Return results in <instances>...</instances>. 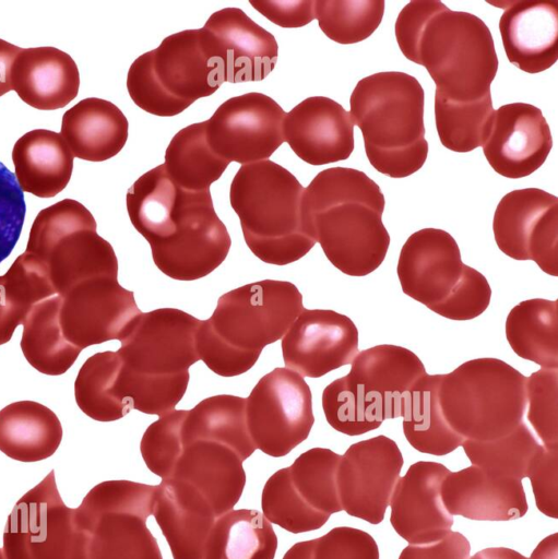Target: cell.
Wrapping results in <instances>:
<instances>
[{"label":"cell","instance_id":"obj_2","mask_svg":"<svg viewBox=\"0 0 558 559\" xmlns=\"http://www.w3.org/2000/svg\"><path fill=\"white\" fill-rule=\"evenodd\" d=\"M384 205L380 187L364 171L346 167L320 171L302 195L308 233L333 266L349 276H366L385 259Z\"/></svg>","mask_w":558,"mask_h":559},{"label":"cell","instance_id":"obj_39","mask_svg":"<svg viewBox=\"0 0 558 559\" xmlns=\"http://www.w3.org/2000/svg\"><path fill=\"white\" fill-rule=\"evenodd\" d=\"M55 295L41 263L25 251L19 255L0 276V345L11 340L36 304Z\"/></svg>","mask_w":558,"mask_h":559},{"label":"cell","instance_id":"obj_11","mask_svg":"<svg viewBox=\"0 0 558 559\" xmlns=\"http://www.w3.org/2000/svg\"><path fill=\"white\" fill-rule=\"evenodd\" d=\"M246 421L256 447L282 457L305 441L314 423L312 394L304 377L277 367L246 399Z\"/></svg>","mask_w":558,"mask_h":559},{"label":"cell","instance_id":"obj_4","mask_svg":"<svg viewBox=\"0 0 558 559\" xmlns=\"http://www.w3.org/2000/svg\"><path fill=\"white\" fill-rule=\"evenodd\" d=\"M305 188L283 166L266 159L242 165L231 180L229 202L246 245L261 261L283 266L316 245L302 215Z\"/></svg>","mask_w":558,"mask_h":559},{"label":"cell","instance_id":"obj_60","mask_svg":"<svg viewBox=\"0 0 558 559\" xmlns=\"http://www.w3.org/2000/svg\"><path fill=\"white\" fill-rule=\"evenodd\" d=\"M468 559H527L522 554L506 547H490L483 549Z\"/></svg>","mask_w":558,"mask_h":559},{"label":"cell","instance_id":"obj_38","mask_svg":"<svg viewBox=\"0 0 558 559\" xmlns=\"http://www.w3.org/2000/svg\"><path fill=\"white\" fill-rule=\"evenodd\" d=\"M164 167L174 182L186 190H210L229 162L217 155L206 138L205 121L179 130L165 151Z\"/></svg>","mask_w":558,"mask_h":559},{"label":"cell","instance_id":"obj_33","mask_svg":"<svg viewBox=\"0 0 558 559\" xmlns=\"http://www.w3.org/2000/svg\"><path fill=\"white\" fill-rule=\"evenodd\" d=\"M506 336L519 357L544 369H557L558 300L534 298L519 302L508 313Z\"/></svg>","mask_w":558,"mask_h":559},{"label":"cell","instance_id":"obj_7","mask_svg":"<svg viewBox=\"0 0 558 559\" xmlns=\"http://www.w3.org/2000/svg\"><path fill=\"white\" fill-rule=\"evenodd\" d=\"M156 486L120 479L94 486L75 509L88 559H163L146 526Z\"/></svg>","mask_w":558,"mask_h":559},{"label":"cell","instance_id":"obj_48","mask_svg":"<svg viewBox=\"0 0 558 559\" xmlns=\"http://www.w3.org/2000/svg\"><path fill=\"white\" fill-rule=\"evenodd\" d=\"M187 409H174L153 421L144 431L140 451L147 468L168 478L183 452L182 425Z\"/></svg>","mask_w":558,"mask_h":559},{"label":"cell","instance_id":"obj_32","mask_svg":"<svg viewBox=\"0 0 558 559\" xmlns=\"http://www.w3.org/2000/svg\"><path fill=\"white\" fill-rule=\"evenodd\" d=\"M58 416L35 401L13 402L0 411V451L32 463L50 457L62 440Z\"/></svg>","mask_w":558,"mask_h":559},{"label":"cell","instance_id":"obj_8","mask_svg":"<svg viewBox=\"0 0 558 559\" xmlns=\"http://www.w3.org/2000/svg\"><path fill=\"white\" fill-rule=\"evenodd\" d=\"M304 309L302 295L293 283L262 280L222 295L206 321L228 346L259 359Z\"/></svg>","mask_w":558,"mask_h":559},{"label":"cell","instance_id":"obj_5","mask_svg":"<svg viewBox=\"0 0 558 559\" xmlns=\"http://www.w3.org/2000/svg\"><path fill=\"white\" fill-rule=\"evenodd\" d=\"M526 379L498 358L465 361L441 376L438 395L442 415L464 440L506 437L523 423Z\"/></svg>","mask_w":558,"mask_h":559},{"label":"cell","instance_id":"obj_59","mask_svg":"<svg viewBox=\"0 0 558 559\" xmlns=\"http://www.w3.org/2000/svg\"><path fill=\"white\" fill-rule=\"evenodd\" d=\"M527 559H558V534L542 539Z\"/></svg>","mask_w":558,"mask_h":559},{"label":"cell","instance_id":"obj_9","mask_svg":"<svg viewBox=\"0 0 558 559\" xmlns=\"http://www.w3.org/2000/svg\"><path fill=\"white\" fill-rule=\"evenodd\" d=\"M2 552L5 559H88L87 536L62 501L54 469L14 504Z\"/></svg>","mask_w":558,"mask_h":559},{"label":"cell","instance_id":"obj_1","mask_svg":"<svg viewBox=\"0 0 558 559\" xmlns=\"http://www.w3.org/2000/svg\"><path fill=\"white\" fill-rule=\"evenodd\" d=\"M394 33L405 58L426 68L436 94L455 102L491 94L498 57L478 16L452 11L439 0H414L400 11Z\"/></svg>","mask_w":558,"mask_h":559},{"label":"cell","instance_id":"obj_13","mask_svg":"<svg viewBox=\"0 0 558 559\" xmlns=\"http://www.w3.org/2000/svg\"><path fill=\"white\" fill-rule=\"evenodd\" d=\"M498 248L508 257L534 261L551 276L558 275V199L538 188L508 192L492 219Z\"/></svg>","mask_w":558,"mask_h":559},{"label":"cell","instance_id":"obj_20","mask_svg":"<svg viewBox=\"0 0 558 559\" xmlns=\"http://www.w3.org/2000/svg\"><path fill=\"white\" fill-rule=\"evenodd\" d=\"M451 471L443 464L419 461L400 477L393 490L390 523L409 545L438 542L453 525L441 499V485Z\"/></svg>","mask_w":558,"mask_h":559},{"label":"cell","instance_id":"obj_16","mask_svg":"<svg viewBox=\"0 0 558 559\" xmlns=\"http://www.w3.org/2000/svg\"><path fill=\"white\" fill-rule=\"evenodd\" d=\"M60 297L62 333L81 350L111 340L121 341L141 313L133 292L122 287L118 276L83 281Z\"/></svg>","mask_w":558,"mask_h":559},{"label":"cell","instance_id":"obj_15","mask_svg":"<svg viewBox=\"0 0 558 559\" xmlns=\"http://www.w3.org/2000/svg\"><path fill=\"white\" fill-rule=\"evenodd\" d=\"M403 463L396 442L383 435L352 444L341 455L336 474L342 510L370 524L381 523Z\"/></svg>","mask_w":558,"mask_h":559},{"label":"cell","instance_id":"obj_62","mask_svg":"<svg viewBox=\"0 0 558 559\" xmlns=\"http://www.w3.org/2000/svg\"><path fill=\"white\" fill-rule=\"evenodd\" d=\"M0 559H5L1 548H0Z\"/></svg>","mask_w":558,"mask_h":559},{"label":"cell","instance_id":"obj_37","mask_svg":"<svg viewBox=\"0 0 558 559\" xmlns=\"http://www.w3.org/2000/svg\"><path fill=\"white\" fill-rule=\"evenodd\" d=\"M60 301L59 295L39 301L23 322L22 353L33 368L48 376L67 372L82 352L69 343L62 333Z\"/></svg>","mask_w":558,"mask_h":559},{"label":"cell","instance_id":"obj_19","mask_svg":"<svg viewBox=\"0 0 558 559\" xmlns=\"http://www.w3.org/2000/svg\"><path fill=\"white\" fill-rule=\"evenodd\" d=\"M482 146L497 174L518 179L533 174L545 163L553 147V136L538 107L512 103L494 111Z\"/></svg>","mask_w":558,"mask_h":559},{"label":"cell","instance_id":"obj_17","mask_svg":"<svg viewBox=\"0 0 558 559\" xmlns=\"http://www.w3.org/2000/svg\"><path fill=\"white\" fill-rule=\"evenodd\" d=\"M155 78L173 97L192 105L226 82L215 37L206 28L185 29L150 50Z\"/></svg>","mask_w":558,"mask_h":559},{"label":"cell","instance_id":"obj_57","mask_svg":"<svg viewBox=\"0 0 558 559\" xmlns=\"http://www.w3.org/2000/svg\"><path fill=\"white\" fill-rule=\"evenodd\" d=\"M471 545L459 532H450L438 542L424 545H408L399 559H468Z\"/></svg>","mask_w":558,"mask_h":559},{"label":"cell","instance_id":"obj_35","mask_svg":"<svg viewBox=\"0 0 558 559\" xmlns=\"http://www.w3.org/2000/svg\"><path fill=\"white\" fill-rule=\"evenodd\" d=\"M442 374H426L407 399L401 417L403 432L417 451L446 455L462 445L458 435L444 419L439 404V385Z\"/></svg>","mask_w":558,"mask_h":559},{"label":"cell","instance_id":"obj_43","mask_svg":"<svg viewBox=\"0 0 558 559\" xmlns=\"http://www.w3.org/2000/svg\"><path fill=\"white\" fill-rule=\"evenodd\" d=\"M341 455L327 448L301 453L288 467L293 485L304 500L325 514L342 511L336 474Z\"/></svg>","mask_w":558,"mask_h":559},{"label":"cell","instance_id":"obj_56","mask_svg":"<svg viewBox=\"0 0 558 559\" xmlns=\"http://www.w3.org/2000/svg\"><path fill=\"white\" fill-rule=\"evenodd\" d=\"M249 3L281 27H302L316 19L313 0H250Z\"/></svg>","mask_w":558,"mask_h":559},{"label":"cell","instance_id":"obj_49","mask_svg":"<svg viewBox=\"0 0 558 559\" xmlns=\"http://www.w3.org/2000/svg\"><path fill=\"white\" fill-rule=\"evenodd\" d=\"M527 420L533 426L542 444L558 447V372L544 369L526 379Z\"/></svg>","mask_w":558,"mask_h":559},{"label":"cell","instance_id":"obj_10","mask_svg":"<svg viewBox=\"0 0 558 559\" xmlns=\"http://www.w3.org/2000/svg\"><path fill=\"white\" fill-rule=\"evenodd\" d=\"M174 233L150 245L157 269L177 281H195L217 269L226 259L231 239L218 218L210 190L179 187L173 211Z\"/></svg>","mask_w":558,"mask_h":559},{"label":"cell","instance_id":"obj_26","mask_svg":"<svg viewBox=\"0 0 558 559\" xmlns=\"http://www.w3.org/2000/svg\"><path fill=\"white\" fill-rule=\"evenodd\" d=\"M441 499L451 515L476 521L517 520L529 509L522 480L494 476L474 465L446 476Z\"/></svg>","mask_w":558,"mask_h":559},{"label":"cell","instance_id":"obj_55","mask_svg":"<svg viewBox=\"0 0 558 559\" xmlns=\"http://www.w3.org/2000/svg\"><path fill=\"white\" fill-rule=\"evenodd\" d=\"M537 509L558 518V447H539L527 469Z\"/></svg>","mask_w":558,"mask_h":559},{"label":"cell","instance_id":"obj_21","mask_svg":"<svg viewBox=\"0 0 558 559\" xmlns=\"http://www.w3.org/2000/svg\"><path fill=\"white\" fill-rule=\"evenodd\" d=\"M463 266L460 248L448 231L423 228L403 245L396 273L403 293L430 309L447 298Z\"/></svg>","mask_w":558,"mask_h":559},{"label":"cell","instance_id":"obj_40","mask_svg":"<svg viewBox=\"0 0 558 559\" xmlns=\"http://www.w3.org/2000/svg\"><path fill=\"white\" fill-rule=\"evenodd\" d=\"M121 359L116 352L106 350L88 357L74 381V397L79 408L97 421H115L131 408L117 393Z\"/></svg>","mask_w":558,"mask_h":559},{"label":"cell","instance_id":"obj_45","mask_svg":"<svg viewBox=\"0 0 558 559\" xmlns=\"http://www.w3.org/2000/svg\"><path fill=\"white\" fill-rule=\"evenodd\" d=\"M264 518L294 533H306L322 527L330 515L309 506L292 483L288 467L275 472L265 481L261 495Z\"/></svg>","mask_w":558,"mask_h":559},{"label":"cell","instance_id":"obj_50","mask_svg":"<svg viewBox=\"0 0 558 559\" xmlns=\"http://www.w3.org/2000/svg\"><path fill=\"white\" fill-rule=\"evenodd\" d=\"M127 90L139 108L155 116H176L190 106L169 95L158 83L152 70L150 51L139 56L130 66Z\"/></svg>","mask_w":558,"mask_h":559},{"label":"cell","instance_id":"obj_34","mask_svg":"<svg viewBox=\"0 0 558 559\" xmlns=\"http://www.w3.org/2000/svg\"><path fill=\"white\" fill-rule=\"evenodd\" d=\"M277 536L258 510H230L216 518L203 559H274Z\"/></svg>","mask_w":558,"mask_h":559},{"label":"cell","instance_id":"obj_23","mask_svg":"<svg viewBox=\"0 0 558 559\" xmlns=\"http://www.w3.org/2000/svg\"><path fill=\"white\" fill-rule=\"evenodd\" d=\"M348 374L384 421L401 417L412 391L427 372L411 349L381 344L358 352Z\"/></svg>","mask_w":558,"mask_h":559},{"label":"cell","instance_id":"obj_18","mask_svg":"<svg viewBox=\"0 0 558 559\" xmlns=\"http://www.w3.org/2000/svg\"><path fill=\"white\" fill-rule=\"evenodd\" d=\"M352 319L330 309H304L282 337L285 366L301 377L320 378L352 364L358 354Z\"/></svg>","mask_w":558,"mask_h":559},{"label":"cell","instance_id":"obj_3","mask_svg":"<svg viewBox=\"0 0 558 559\" xmlns=\"http://www.w3.org/2000/svg\"><path fill=\"white\" fill-rule=\"evenodd\" d=\"M424 105L423 86L404 72H378L356 84L349 115L361 130L369 163L379 173L404 178L425 164Z\"/></svg>","mask_w":558,"mask_h":559},{"label":"cell","instance_id":"obj_53","mask_svg":"<svg viewBox=\"0 0 558 559\" xmlns=\"http://www.w3.org/2000/svg\"><path fill=\"white\" fill-rule=\"evenodd\" d=\"M195 347L200 360L214 373L235 377L250 370L257 358L242 354L224 343L206 320H200L195 334Z\"/></svg>","mask_w":558,"mask_h":559},{"label":"cell","instance_id":"obj_28","mask_svg":"<svg viewBox=\"0 0 558 559\" xmlns=\"http://www.w3.org/2000/svg\"><path fill=\"white\" fill-rule=\"evenodd\" d=\"M242 459L229 447L210 440H193L183 445L171 475L197 489L216 516L233 510L239 501L246 473Z\"/></svg>","mask_w":558,"mask_h":559},{"label":"cell","instance_id":"obj_30","mask_svg":"<svg viewBox=\"0 0 558 559\" xmlns=\"http://www.w3.org/2000/svg\"><path fill=\"white\" fill-rule=\"evenodd\" d=\"M60 134L74 157L104 162L123 148L129 122L111 102L88 97L63 114Z\"/></svg>","mask_w":558,"mask_h":559},{"label":"cell","instance_id":"obj_51","mask_svg":"<svg viewBox=\"0 0 558 559\" xmlns=\"http://www.w3.org/2000/svg\"><path fill=\"white\" fill-rule=\"evenodd\" d=\"M490 298L491 288L487 278L479 271L464 264L450 294L430 310L450 320H472L488 308Z\"/></svg>","mask_w":558,"mask_h":559},{"label":"cell","instance_id":"obj_42","mask_svg":"<svg viewBox=\"0 0 558 559\" xmlns=\"http://www.w3.org/2000/svg\"><path fill=\"white\" fill-rule=\"evenodd\" d=\"M541 445L523 421L506 437L492 441L464 440L461 447L472 465L494 476L522 480Z\"/></svg>","mask_w":558,"mask_h":559},{"label":"cell","instance_id":"obj_12","mask_svg":"<svg viewBox=\"0 0 558 559\" xmlns=\"http://www.w3.org/2000/svg\"><path fill=\"white\" fill-rule=\"evenodd\" d=\"M200 320L176 308L141 312L116 352L131 372L162 377L189 372L200 360L195 334Z\"/></svg>","mask_w":558,"mask_h":559},{"label":"cell","instance_id":"obj_36","mask_svg":"<svg viewBox=\"0 0 558 559\" xmlns=\"http://www.w3.org/2000/svg\"><path fill=\"white\" fill-rule=\"evenodd\" d=\"M210 440L233 449L245 461L256 450L247 428L246 399L221 394L206 397L187 412L182 425L183 445Z\"/></svg>","mask_w":558,"mask_h":559},{"label":"cell","instance_id":"obj_24","mask_svg":"<svg viewBox=\"0 0 558 559\" xmlns=\"http://www.w3.org/2000/svg\"><path fill=\"white\" fill-rule=\"evenodd\" d=\"M503 8L499 31L508 60L526 73L549 69L558 58L557 0L491 2Z\"/></svg>","mask_w":558,"mask_h":559},{"label":"cell","instance_id":"obj_6","mask_svg":"<svg viewBox=\"0 0 558 559\" xmlns=\"http://www.w3.org/2000/svg\"><path fill=\"white\" fill-rule=\"evenodd\" d=\"M92 213L79 201L64 199L36 216L25 252L45 267L56 294L99 276H118L112 246L96 231Z\"/></svg>","mask_w":558,"mask_h":559},{"label":"cell","instance_id":"obj_25","mask_svg":"<svg viewBox=\"0 0 558 559\" xmlns=\"http://www.w3.org/2000/svg\"><path fill=\"white\" fill-rule=\"evenodd\" d=\"M203 27L215 37L226 82L262 81L274 69L278 56L275 37L241 9L218 10L211 14Z\"/></svg>","mask_w":558,"mask_h":559},{"label":"cell","instance_id":"obj_29","mask_svg":"<svg viewBox=\"0 0 558 559\" xmlns=\"http://www.w3.org/2000/svg\"><path fill=\"white\" fill-rule=\"evenodd\" d=\"M11 86L31 107L55 110L76 97L80 73L72 57L56 47L22 48L12 66Z\"/></svg>","mask_w":558,"mask_h":559},{"label":"cell","instance_id":"obj_41","mask_svg":"<svg viewBox=\"0 0 558 559\" xmlns=\"http://www.w3.org/2000/svg\"><path fill=\"white\" fill-rule=\"evenodd\" d=\"M491 94L470 102H455L435 93V121L441 144L467 153L482 146L494 116Z\"/></svg>","mask_w":558,"mask_h":559},{"label":"cell","instance_id":"obj_58","mask_svg":"<svg viewBox=\"0 0 558 559\" xmlns=\"http://www.w3.org/2000/svg\"><path fill=\"white\" fill-rule=\"evenodd\" d=\"M22 48L0 38V96L12 91L11 70Z\"/></svg>","mask_w":558,"mask_h":559},{"label":"cell","instance_id":"obj_27","mask_svg":"<svg viewBox=\"0 0 558 559\" xmlns=\"http://www.w3.org/2000/svg\"><path fill=\"white\" fill-rule=\"evenodd\" d=\"M155 518L174 559H203L216 514L192 486L174 478L156 485Z\"/></svg>","mask_w":558,"mask_h":559},{"label":"cell","instance_id":"obj_14","mask_svg":"<svg viewBox=\"0 0 558 559\" xmlns=\"http://www.w3.org/2000/svg\"><path fill=\"white\" fill-rule=\"evenodd\" d=\"M286 112L270 96L250 92L222 103L205 121L211 148L241 165L269 159L283 144Z\"/></svg>","mask_w":558,"mask_h":559},{"label":"cell","instance_id":"obj_47","mask_svg":"<svg viewBox=\"0 0 558 559\" xmlns=\"http://www.w3.org/2000/svg\"><path fill=\"white\" fill-rule=\"evenodd\" d=\"M190 373L176 376H144L122 367L117 379V393L131 408L147 415H164L175 409L183 397Z\"/></svg>","mask_w":558,"mask_h":559},{"label":"cell","instance_id":"obj_44","mask_svg":"<svg viewBox=\"0 0 558 559\" xmlns=\"http://www.w3.org/2000/svg\"><path fill=\"white\" fill-rule=\"evenodd\" d=\"M383 0H317L314 17L331 40L351 45L367 39L379 27Z\"/></svg>","mask_w":558,"mask_h":559},{"label":"cell","instance_id":"obj_46","mask_svg":"<svg viewBox=\"0 0 558 559\" xmlns=\"http://www.w3.org/2000/svg\"><path fill=\"white\" fill-rule=\"evenodd\" d=\"M322 409L328 424L347 436L364 435L383 423L348 373L324 388Z\"/></svg>","mask_w":558,"mask_h":559},{"label":"cell","instance_id":"obj_52","mask_svg":"<svg viewBox=\"0 0 558 559\" xmlns=\"http://www.w3.org/2000/svg\"><path fill=\"white\" fill-rule=\"evenodd\" d=\"M25 213L24 193L14 174L0 162V263L16 245Z\"/></svg>","mask_w":558,"mask_h":559},{"label":"cell","instance_id":"obj_22","mask_svg":"<svg viewBox=\"0 0 558 559\" xmlns=\"http://www.w3.org/2000/svg\"><path fill=\"white\" fill-rule=\"evenodd\" d=\"M283 135L292 151L313 166L345 160L354 151L349 111L325 96L308 97L286 112Z\"/></svg>","mask_w":558,"mask_h":559},{"label":"cell","instance_id":"obj_54","mask_svg":"<svg viewBox=\"0 0 558 559\" xmlns=\"http://www.w3.org/2000/svg\"><path fill=\"white\" fill-rule=\"evenodd\" d=\"M312 559H379V548L369 533L337 526L313 539Z\"/></svg>","mask_w":558,"mask_h":559},{"label":"cell","instance_id":"obj_61","mask_svg":"<svg viewBox=\"0 0 558 559\" xmlns=\"http://www.w3.org/2000/svg\"><path fill=\"white\" fill-rule=\"evenodd\" d=\"M313 539L294 544L282 559H312Z\"/></svg>","mask_w":558,"mask_h":559},{"label":"cell","instance_id":"obj_31","mask_svg":"<svg viewBox=\"0 0 558 559\" xmlns=\"http://www.w3.org/2000/svg\"><path fill=\"white\" fill-rule=\"evenodd\" d=\"M73 158L61 134L46 129L23 134L12 150L19 186L38 198H52L67 187Z\"/></svg>","mask_w":558,"mask_h":559}]
</instances>
